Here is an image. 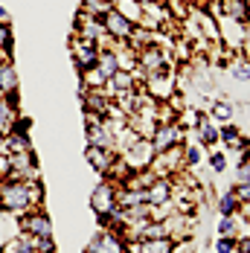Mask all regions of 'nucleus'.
Instances as JSON below:
<instances>
[{
	"label": "nucleus",
	"instance_id": "nucleus-34",
	"mask_svg": "<svg viewBox=\"0 0 250 253\" xmlns=\"http://www.w3.org/2000/svg\"><path fill=\"white\" fill-rule=\"evenodd\" d=\"M137 3H143V6H146V3H151V0H137Z\"/></svg>",
	"mask_w": 250,
	"mask_h": 253
},
{
	"label": "nucleus",
	"instance_id": "nucleus-18",
	"mask_svg": "<svg viewBox=\"0 0 250 253\" xmlns=\"http://www.w3.org/2000/svg\"><path fill=\"white\" fill-rule=\"evenodd\" d=\"M215 207H218L221 215H239L242 212V201L233 195V189L224 192V195H215Z\"/></svg>",
	"mask_w": 250,
	"mask_h": 253
},
{
	"label": "nucleus",
	"instance_id": "nucleus-22",
	"mask_svg": "<svg viewBox=\"0 0 250 253\" xmlns=\"http://www.w3.org/2000/svg\"><path fill=\"white\" fill-rule=\"evenodd\" d=\"M218 236H230V239H236L239 236V215H221V221H218V230H215Z\"/></svg>",
	"mask_w": 250,
	"mask_h": 253
},
{
	"label": "nucleus",
	"instance_id": "nucleus-6",
	"mask_svg": "<svg viewBox=\"0 0 250 253\" xmlns=\"http://www.w3.org/2000/svg\"><path fill=\"white\" fill-rule=\"evenodd\" d=\"M70 55H73L76 67H79V73H84V70H93V67H96V61H99V44H96V41L76 38V35H73Z\"/></svg>",
	"mask_w": 250,
	"mask_h": 253
},
{
	"label": "nucleus",
	"instance_id": "nucleus-35",
	"mask_svg": "<svg viewBox=\"0 0 250 253\" xmlns=\"http://www.w3.org/2000/svg\"><path fill=\"white\" fill-rule=\"evenodd\" d=\"M248 6H250V0H248Z\"/></svg>",
	"mask_w": 250,
	"mask_h": 253
},
{
	"label": "nucleus",
	"instance_id": "nucleus-36",
	"mask_svg": "<svg viewBox=\"0 0 250 253\" xmlns=\"http://www.w3.org/2000/svg\"><path fill=\"white\" fill-rule=\"evenodd\" d=\"M248 236H250V233H248Z\"/></svg>",
	"mask_w": 250,
	"mask_h": 253
},
{
	"label": "nucleus",
	"instance_id": "nucleus-5",
	"mask_svg": "<svg viewBox=\"0 0 250 253\" xmlns=\"http://www.w3.org/2000/svg\"><path fill=\"white\" fill-rule=\"evenodd\" d=\"M125 163L134 169V172H143V169H149L151 160H154V149H151V140H146V137H140V140H134L128 149H125L123 154Z\"/></svg>",
	"mask_w": 250,
	"mask_h": 253
},
{
	"label": "nucleus",
	"instance_id": "nucleus-33",
	"mask_svg": "<svg viewBox=\"0 0 250 253\" xmlns=\"http://www.w3.org/2000/svg\"><path fill=\"white\" fill-rule=\"evenodd\" d=\"M3 212H6V210H3V201H0V215H3Z\"/></svg>",
	"mask_w": 250,
	"mask_h": 253
},
{
	"label": "nucleus",
	"instance_id": "nucleus-23",
	"mask_svg": "<svg viewBox=\"0 0 250 253\" xmlns=\"http://www.w3.org/2000/svg\"><path fill=\"white\" fill-rule=\"evenodd\" d=\"M82 9H84V12H90V15H96V18H102L105 12H111V9H114V0H84V3H82Z\"/></svg>",
	"mask_w": 250,
	"mask_h": 253
},
{
	"label": "nucleus",
	"instance_id": "nucleus-28",
	"mask_svg": "<svg viewBox=\"0 0 250 253\" xmlns=\"http://www.w3.org/2000/svg\"><path fill=\"white\" fill-rule=\"evenodd\" d=\"M209 169L221 175V172L227 169V154L224 152H209Z\"/></svg>",
	"mask_w": 250,
	"mask_h": 253
},
{
	"label": "nucleus",
	"instance_id": "nucleus-21",
	"mask_svg": "<svg viewBox=\"0 0 250 253\" xmlns=\"http://www.w3.org/2000/svg\"><path fill=\"white\" fill-rule=\"evenodd\" d=\"M201 157H204L201 143H189V140H183V166H186V169H195V166H201Z\"/></svg>",
	"mask_w": 250,
	"mask_h": 253
},
{
	"label": "nucleus",
	"instance_id": "nucleus-29",
	"mask_svg": "<svg viewBox=\"0 0 250 253\" xmlns=\"http://www.w3.org/2000/svg\"><path fill=\"white\" fill-rule=\"evenodd\" d=\"M215 253H236V239L218 236V239H215Z\"/></svg>",
	"mask_w": 250,
	"mask_h": 253
},
{
	"label": "nucleus",
	"instance_id": "nucleus-31",
	"mask_svg": "<svg viewBox=\"0 0 250 253\" xmlns=\"http://www.w3.org/2000/svg\"><path fill=\"white\" fill-rule=\"evenodd\" d=\"M212 3H215V0H192V6H195V9H209Z\"/></svg>",
	"mask_w": 250,
	"mask_h": 253
},
{
	"label": "nucleus",
	"instance_id": "nucleus-15",
	"mask_svg": "<svg viewBox=\"0 0 250 253\" xmlns=\"http://www.w3.org/2000/svg\"><path fill=\"white\" fill-rule=\"evenodd\" d=\"M114 9L134 26H140V21H143V3H137V0H114Z\"/></svg>",
	"mask_w": 250,
	"mask_h": 253
},
{
	"label": "nucleus",
	"instance_id": "nucleus-20",
	"mask_svg": "<svg viewBox=\"0 0 250 253\" xmlns=\"http://www.w3.org/2000/svg\"><path fill=\"white\" fill-rule=\"evenodd\" d=\"M230 76L236 82H250V58L248 55H236L230 61Z\"/></svg>",
	"mask_w": 250,
	"mask_h": 253
},
{
	"label": "nucleus",
	"instance_id": "nucleus-19",
	"mask_svg": "<svg viewBox=\"0 0 250 253\" xmlns=\"http://www.w3.org/2000/svg\"><path fill=\"white\" fill-rule=\"evenodd\" d=\"M198 143H201V146H207V149L218 146V128L209 123V114H207V120L198 126Z\"/></svg>",
	"mask_w": 250,
	"mask_h": 253
},
{
	"label": "nucleus",
	"instance_id": "nucleus-17",
	"mask_svg": "<svg viewBox=\"0 0 250 253\" xmlns=\"http://www.w3.org/2000/svg\"><path fill=\"white\" fill-rule=\"evenodd\" d=\"M12 90H18V73L12 67V61H3L0 64V96L12 93Z\"/></svg>",
	"mask_w": 250,
	"mask_h": 253
},
{
	"label": "nucleus",
	"instance_id": "nucleus-16",
	"mask_svg": "<svg viewBox=\"0 0 250 253\" xmlns=\"http://www.w3.org/2000/svg\"><path fill=\"white\" fill-rule=\"evenodd\" d=\"M15 120H18V108L6 99V96H0V137H6L12 131Z\"/></svg>",
	"mask_w": 250,
	"mask_h": 253
},
{
	"label": "nucleus",
	"instance_id": "nucleus-13",
	"mask_svg": "<svg viewBox=\"0 0 250 253\" xmlns=\"http://www.w3.org/2000/svg\"><path fill=\"white\" fill-rule=\"evenodd\" d=\"M114 157H117L114 149H102V146H87V149H84V160H87V163H90V169H93V172H99V175H105V172L111 169Z\"/></svg>",
	"mask_w": 250,
	"mask_h": 253
},
{
	"label": "nucleus",
	"instance_id": "nucleus-7",
	"mask_svg": "<svg viewBox=\"0 0 250 253\" xmlns=\"http://www.w3.org/2000/svg\"><path fill=\"white\" fill-rule=\"evenodd\" d=\"M149 140H151L154 154L166 152V149H172V146H180V143H183V128L177 126V123H163V126L154 128V134H151Z\"/></svg>",
	"mask_w": 250,
	"mask_h": 253
},
{
	"label": "nucleus",
	"instance_id": "nucleus-3",
	"mask_svg": "<svg viewBox=\"0 0 250 253\" xmlns=\"http://www.w3.org/2000/svg\"><path fill=\"white\" fill-rule=\"evenodd\" d=\"M18 230L29 239H52V221L44 207H35L24 215H18Z\"/></svg>",
	"mask_w": 250,
	"mask_h": 253
},
{
	"label": "nucleus",
	"instance_id": "nucleus-1",
	"mask_svg": "<svg viewBox=\"0 0 250 253\" xmlns=\"http://www.w3.org/2000/svg\"><path fill=\"white\" fill-rule=\"evenodd\" d=\"M0 201L9 215H24L35 207H44V183L24 177H0Z\"/></svg>",
	"mask_w": 250,
	"mask_h": 253
},
{
	"label": "nucleus",
	"instance_id": "nucleus-25",
	"mask_svg": "<svg viewBox=\"0 0 250 253\" xmlns=\"http://www.w3.org/2000/svg\"><path fill=\"white\" fill-rule=\"evenodd\" d=\"M209 117L218 120V123H230V120H233V105H230V102H212Z\"/></svg>",
	"mask_w": 250,
	"mask_h": 253
},
{
	"label": "nucleus",
	"instance_id": "nucleus-30",
	"mask_svg": "<svg viewBox=\"0 0 250 253\" xmlns=\"http://www.w3.org/2000/svg\"><path fill=\"white\" fill-rule=\"evenodd\" d=\"M172 253H195L192 242L183 236V239H172Z\"/></svg>",
	"mask_w": 250,
	"mask_h": 253
},
{
	"label": "nucleus",
	"instance_id": "nucleus-2",
	"mask_svg": "<svg viewBox=\"0 0 250 253\" xmlns=\"http://www.w3.org/2000/svg\"><path fill=\"white\" fill-rule=\"evenodd\" d=\"M143 87H146V93H149L154 102H166L177 90V73L166 64L163 70L149 73V76L143 79Z\"/></svg>",
	"mask_w": 250,
	"mask_h": 253
},
{
	"label": "nucleus",
	"instance_id": "nucleus-27",
	"mask_svg": "<svg viewBox=\"0 0 250 253\" xmlns=\"http://www.w3.org/2000/svg\"><path fill=\"white\" fill-rule=\"evenodd\" d=\"M236 180H250V149L242 152V160L236 163Z\"/></svg>",
	"mask_w": 250,
	"mask_h": 253
},
{
	"label": "nucleus",
	"instance_id": "nucleus-9",
	"mask_svg": "<svg viewBox=\"0 0 250 253\" xmlns=\"http://www.w3.org/2000/svg\"><path fill=\"white\" fill-rule=\"evenodd\" d=\"M114 207H117V183H111L105 177L102 183H96V189L90 195V210H93V215H99V212H108Z\"/></svg>",
	"mask_w": 250,
	"mask_h": 253
},
{
	"label": "nucleus",
	"instance_id": "nucleus-12",
	"mask_svg": "<svg viewBox=\"0 0 250 253\" xmlns=\"http://www.w3.org/2000/svg\"><path fill=\"white\" fill-rule=\"evenodd\" d=\"M209 12H215V15H227V18L242 21V24H250L248 0H215V6H209Z\"/></svg>",
	"mask_w": 250,
	"mask_h": 253
},
{
	"label": "nucleus",
	"instance_id": "nucleus-10",
	"mask_svg": "<svg viewBox=\"0 0 250 253\" xmlns=\"http://www.w3.org/2000/svg\"><path fill=\"white\" fill-rule=\"evenodd\" d=\"M172 192H175L172 177L154 175L151 177V183L146 186V204H149V207H160V204L172 201Z\"/></svg>",
	"mask_w": 250,
	"mask_h": 253
},
{
	"label": "nucleus",
	"instance_id": "nucleus-24",
	"mask_svg": "<svg viewBox=\"0 0 250 253\" xmlns=\"http://www.w3.org/2000/svg\"><path fill=\"white\" fill-rule=\"evenodd\" d=\"M242 134H239V128L233 126V123H221V128H218V143H224V146H236V140H239Z\"/></svg>",
	"mask_w": 250,
	"mask_h": 253
},
{
	"label": "nucleus",
	"instance_id": "nucleus-8",
	"mask_svg": "<svg viewBox=\"0 0 250 253\" xmlns=\"http://www.w3.org/2000/svg\"><path fill=\"white\" fill-rule=\"evenodd\" d=\"M102 24H105V32H108V38H114L117 44H120V41H123V44H125V41H131V35H134V29H137V26L131 24L128 18H123L117 9L105 12V15H102Z\"/></svg>",
	"mask_w": 250,
	"mask_h": 253
},
{
	"label": "nucleus",
	"instance_id": "nucleus-14",
	"mask_svg": "<svg viewBox=\"0 0 250 253\" xmlns=\"http://www.w3.org/2000/svg\"><path fill=\"white\" fill-rule=\"evenodd\" d=\"M87 123V146H102V149H114V134L102 120H84Z\"/></svg>",
	"mask_w": 250,
	"mask_h": 253
},
{
	"label": "nucleus",
	"instance_id": "nucleus-32",
	"mask_svg": "<svg viewBox=\"0 0 250 253\" xmlns=\"http://www.w3.org/2000/svg\"><path fill=\"white\" fill-rule=\"evenodd\" d=\"M0 24H9V12H6L3 6H0Z\"/></svg>",
	"mask_w": 250,
	"mask_h": 253
},
{
	"label": "nucleus",
	"instance_id": "nucleus-11",
	"mask_svg": "<svg viewBox=\"0 0 250 253\" xmlns=\"http://www.w3.org/2000/svg\"><path fill=\"white\" fill-rule=\"evenodd\" d=\"M84 253H128V251H125V242L117 236V233L99 230V233L90 239V245L84 248Z\"/></svg>",
	"mask_w": 250,
	"mask_h": 253
},
{
	"label": "nucleus",
	"instance_id": "nucleus-4",
	"mask_svg": "<svg viewBox=\"0 0 250 253\" xmlns=\"http://www.w3.org/2000/svg\"><path fill=\"white\" fill-rule=\"evenodd\" d=\"M215 24H218V47L242 52L245 38H248V24L233 21V18H227V15H218V18H215Z\"/></svg>",
	"mask_w": 250,
	"mask_h": 253
},
{
	"label": "nucleus",
	"instance_id": "nucleus-26",
	"mask_svg": "<svg viewBox=\"0 0 250 253\" xmlns=\"http://www.w3.org/2000/svg\"><path fill=\"white\" fill-rule=\"evenodd\" d=\"M230 189H233V195L242 201V207H245V204H250V180H236Z\"/></svg>",
	"mask_w": 250,
	"mask_h": 253
}]
</instances>
